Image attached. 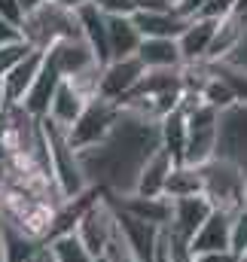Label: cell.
Segmentation results:
<instances>
[{
	"label": "cell",
	"instance_id": "d6a6232c",
	"mask_svg": "<svg viewBox=\"0 0 247 262\" xmlns=\"http://www.w3.org/2000/svg\"><path fill=\"white\" fill-rule=\"evenodd\" d=\"M58 3H61V6H67V9H73V12H76L79 6H86V3H92V0H58Z\"/></svg>",
	"mask_w": 247,
	"mask_h": 262
},
{
	"label": "cell",
	"instance_id": "277c9868",
	"mask_svg": "<svg viewBox=\"0 0 247 262\" xmlns=\"http://www.w3.org/2000/svg\"><path fill=\"white\" fill-rule=\"evenodd\" d=\"M119 116H122V107H119L116 101H107V98H101V95L89 98V104H86V110L79 113V119L67 128L70 146H73L76 152H86V149L101 146V143L110 137V131L116 128Z\"/></svg>",
	"mask_w": 247,
	"mask_h": 262
},
{
	"label": "cell",
	"instance_id": "d6986e66",
	"mask_svg": "<svg viewBox=\"0 0 247 262\" xmlns=\"http://www.w3.org/2000/svg\"><path fill=\"white\" fill-rule=\"evenodd\" d=\"M76 18H79V31H83V40L89 43V49L95 52L98 64L104 67L110 61V52H107V15L98 12L92 3L79 6L76 9Z\"/></svg>",
	"mask_w": 247,
	"mask_h": 262
},
{
	"label": "cell",
	"instance_id": "4fadbf2b",
	"mask_svg": "<svg viewBox=\"0 0 247 262\" xmlns=\"http://www.w3.org/2000/svg\"><path fill=\"white\" fill-rule=\"evenodd\" d=\"M217 25L220 21H214V18H189L186 31L177 37V49H180L183 64H201V61H208L211 43L217 37Z\"/></svg>",
	"mask_w": 247,
	"mask_h": 262
},
{
	"label": "cell",
	"instance_id": "d4e9b609",
	"mask_svg": "<svg viewBox=\"0 0 247 262\" xmlns=\"http://www.w3.org/2000/svg\"><path fill=\"white\" fill-rule=\"evenodd\" d=\"M229 250H235L238 256L247 253V204L232 213V235H229Z\"/></svg>",
	"mask_w": 247,
	"mask_h": 262
},
{
	"label": "cell",
	"instance_id": "f35d334b",
	"mask_svg": "<svg viewBox=\"0 0 247 262\" xmlns=\"http://www.w3.org/2000/svg\"><path fill=\"white\" fill-rule=\"evenodd\" d=\"M98 262H107V259H98Z\"/></svg>",
	"mask_w": 247,
	"mask_h": 262
},
{
	"label": "cell",
	"instance_id": "1f68e13d",
	"mask_svg": "<svg viewBox=\"0 0 247 262\" xmlns=\"http://www.w3.org/2000/svg\"><path fill=\"white\" fill-rule=\"evenodd\" d=\"M43 3H46V0H18V6H22V12H25V15H31V12H34V9H40Z\"/></svg>",
	"mask_w": 247,
	"mask_h": 262
},
{
	"label": "cell",
	"instance_id": "e0dca14e",
	"mask_svg": "<svg viewBox=\"0 0 247 262\" xmlns=\"http://www.w3.org/2000/svg\"><path fill=\"white\" fill-rule=\"evenodd\" d=\"M86 104H89V98L73 85V82H67L61 79L58 82V89H55V98H52V104H49V122L52 125H58V128H70L76 119H79V113L86 110Z\"/></svg>",
	"mask_w": 247,
	"mask_h": 262
},
{
	"label": "cell",
	"instance_id": "4dcf8cb0",
	"mask_svg": "<svg viewBox=\"0 0 247 262\" xmlns=\"http://www.w3.org/2000/svg\"><path fill=\"white\" fill-rule=\"evenodd\" d=\"M15 40H22V31H15L12 25H6V21L0 18V46H3V43H15Z\"/></svg>",
	"mask_w": 247,
	"mask_h": 262
},
{
	"label": "cell",
	"instance_id": "3957f363",
	"mask_svg": "<svg viewBox=\"0 0 247 262\" xmlns=\"http://www.w3.org/2000/svg\"><path fill=\"white\" fill-rule=\"evenodd\" d=\"M201 195L208 198L217 210H229L235 213L238 207H244V189H247V174L238 162H232L229 156H217L211 162H204L201 168Z\"/></svg>",
	"mask_w": 247,
	"mask_h": 262
},
{
	"label": "cell",
	"instance_id": "603a6c76",
	"mask_svg": "<svg viewBox=\"0 0 247 262\" xmlns=\"http://www.w3.org/2000/svg\"><path fill=\"white\" fill-rule=\"evenodd\" d=\"M40 250H43V244L31 241L28 235H22L3 223V262H34Z\"/></svg>",
	"mask_w": 247,
	"mask_h": 262
},
{
	"label": "cell",
	"instance_id": "ba28073f",
	"mask_svg": "<svg viewBox=\"0 0 247 262\" xmlns=\"http://www.w3.org/2000/svg\"><path fill=\"white\" fill-rule=\"evenodd\" d=\"M46 58L55 64V70L61 73V79H73L92 67H101L95 52L89 49V43L83 37H70V40H58L55 46L46 49Z\"/></svg>",
	"mask_w": 247,
	"mask_h": 262
},
{
	"label": "cell",
	"instance_id": "e575fe53",
	"mask_svg": "<svg viewBox=\"0 0 247 262\" xmlns=\"http://www.w3.org/2000/svg\"><path fill=\"white\" fill-rule=\"evenodd\" d=\"M9 104H6V98H3V85H0V116H3V110H6Z\"/></svg>",
	"mask_w": 247,
	"mask_h": 262
},
{
	"label": "cell",
	"instance_id": "d590c367",
	"mask_svg": "<svg viewBox=\"0 0 247 262\" xmlns=\"http://www.w3.org/2000/svg\"><path fill=\"white\" fill-rule=\"evenodd\" d=\"M0 262H3V220H0Z\"/></svg>",
	"mask_w": 247,
	"mask_h": 262
},
{
	"label": "cell",
	"instance_id": "8992f818",
	"mask_svg": "<svg viewBox=\"0 0 247 262\" xmlns=\"http://www.w3.org/2000/svg\"><path fill=\"white\" fill-rule=\"evenodd\" d=\"M113 210H116V232H119V238L125 241V247L134 253V259L137 262H156V250H159V241H162V232L165 229L150 226V223H140V220L122 213L119 207H113Z\"/></svg>",
	"mask_w": 247,
	"mask_h": 262
},
{
	"label": "cell",
	"instance_id": "ffe728a7",
	"mask_svg": "<svg viewBox=\"0 0 247 262\" xmlns=\"http://www.w3.org/2000/svg\"><path fill=\"white\" fill-rule=\"evenodd\" d=\"M134 58L143 64V70H180L183 67L177 40H153V37H143Z\"/></svg>",
	"mask_w": 247,
	"mask_h": 262
},
{
	"label": "cell",
	"instance_id": "cb8c5ba5",
	"mask_svg": "<svg viewBox=\"0 0 247 262\" xmlns=\"http://www.w3.org/2000/svg\"><path fill=\"white\" fill-rule=\"evenodd\" d=\"M46 253L52 256V262H98L83 244H79V238H76L73 232L55 238V241H49V244H46Z\"/></svg>",
	"mask_w": 247,
	"mask_h": 262
},
{
	"label": "cell",
	"instance_id": "9a60e30c",
	"mask_svg": "<svg viewBox=\"0 0 247 262\" xmlns=\"http://www.w3.org/2000/svg\"><path fill=\"white\" fill-rule=\"evenodd\" d=\"M131 21H134V28L140 31V37H153V40H177L186 31V25H189V18H183L177 9L134 12Z\"/></svg>",
	"mask_w": 247,
	"mask_h": 262
},
{
	"label": "cell",
	"instance_id": "4316f807",
	"mask_svg": "<svg viewBox=\"0 0 247 262\" xmlns=\"http://www.w3.org/2000/svg\"><path fill=\"white\" fill-rule=\"evenodd\" d=\"M92 6L104 15H134L137 0H92Z\"/></svg>",
	"mask_w": 247,
	"mask_h": 262
},
{
	"label": "cell",
	"instance_id": "836d02e7",
	"mask_svg": "<svg viewBox=\"0 0 247 262\" xmlns=\"http://www.w3.org/2000/svg\"><path fill=\"white\" fill-rule=\"evenodd\" d=\"M3 183H6V165L0 162V192H3Z\"/></svg>",
	"mask_w": 247,
	"mask_h": 262
},
{
	"label": "cell",
	"instance_id": "7402d4cb",
	"mask_svg": "<svg viewBox=\"0 0 247 262\" xmlns=\"http://www.w3.org/2000/svg\"><path fill=\"white\" fill-rule=\"evenodd\" d=\"M204 183H201V171L177 162L168 174V183H165V195L168 198H189V195H201Z\"/></svg>",
	"mask_w": 247,
	"mask_h": 262
},
{
	"label": "cell",
	"instance_id": "8d00e7d4",
	"mask_svg": "<svg viewBox=\"0 0 247 262\" xmlns=\"http://www.w3.org/2000/svg\"><path fill=\"white\" fill-rule=\"evenodd\" d=\"M43 262H52V256H49V253H46V247H43Z\"/></svg>",
	"mask_w": 247,
	"mask_h": 262
},
{
	"label": "cell",
	"instance_id": "484cf974",
	"mask_svg": "<svg viewBox=\"0 0 247 262\" xmlns=\"http://www.w3.org/2000/svg\"><path fill=\"white\" fill-rule=\"evenodd\" d=\"M28 52H31V46H28L25 40L3 43V46H0V79H3V76H6V73H9L15 64H18V61H22Z\"/></svg>",
	"mask_w": 247,
	"mask_h": 262
},
{
	"label": "cell",
	"instance_id": "6da1fadb",
	"mask_svg": "<svg viewBox=\"0 0 247 262\" xmlns=\"http://www.w3.org/2000/svg\"><path fill=\"white\" fill-rule=\"evenodd\" d=\"M40 128L46 137V149H49V165H52V180L58 186V192L67 198H76L83 192H89V177L83 171V162H79V152L70 146L67 140V131L52 125L49 119H40Z\"/></svg>",
	"mask_w": 247,
	"mask_h": 262
},
{
	"label": "cell",
	"instance_id": "f1b7e54d",
	"mask_svg": "<svg viewBox=\"0 0 247 262\" xmlns=\"http://www.w3.org/2000/svg\"><path fill=\"white\" fill-rule=\"evenodd\" d=\"M211 0H177V12L183 15V18H198L201 12H204V6H208Z\"/></svg>",
	"mask_w": 247,
	"mask_h": 262
},
{
	"label": "cell",
	"instance_id": "83f0119b",
	"mask_svg": "<svg viewBox=\"0 0 247 262\" xmlns=\"http://www.w3.org/2000/svg\"><path fill=\"white\" fill-rule=\"evenodd\" d=\"M0 18L6 25H12L15 31H22V21H25V12L18 6V0H0Z\"/></svg>",
	"mask_w": 247,
	"mask_h": 262
},
{
	"label": "cell",
	"instance_id": "ac0fdd59",
	"mask_svg": "<svg viewBox=\"0 0 247 262\" xmlns=\"http://www.w3.org/2000/svg\"><path fill=\"white\" fill-rule=\"evenodd\" d=\"M140 40L143 37L134 28L131 15H107V52H110V61L134 58Z\"/></svg>",
	"mask_w": 247,
	"mask_h": 262
},
{
	"label": "cell",
	"instance_id": "9c48e42d",
	"mask_svg": "<svg viewBox=\"0 0 247 262\" xmlns=\"http://www.w3.org/2000/svg\"><path fill=\"white\" fill-rule=\"evenodd\" d=\"M107 201L113 207H119L122 213L140 220V223H150V226H159V229H168L171 223V198L168 195H156V198H147V195H107Z\"/></svg>",
	"mask_w": 247,
	"mask_h": 262
},
{
	"label": "cell",
	"instance_id": "f546056e",
	"mask_svg": "<svg viewBox=\"0 0 247 262\" xmlns=\"http://www.w3.org/2000/svg\"><path fill=\"white\" fill-rule=\"evenodd\" d=\"M195 262H241L235 250H214V253H198Z\"/></svg>",
	"mask_w": 247,
	"mask_h": 262
},
{
	"label": "cell",
	"instance_id": "74e56055",
	"mask_svg": "<svg viewBox=\"0 0 247 262\" xmlns=\"http://www.w3.org/2000/svg\"><path fill=\"white\" fill-rule=\"evenodd\" d=\"M165 3H171V6H177V0H165Z\"/></svg>",
	"mask_w": 247,
	"mask_h": 262
},
{
	"label": "cell",
	"instance_id": "7a4b0ae2",
	"mask_svg": "<svg viewBox=\"0 0 247 262\" xmlns=\"http://www.w3.org/2000/svg\"><path fill=\"white\" fill-rule=\"evenodd\" d=\"M70 37H83L79 18H76L73 9L61 6L58 0H46L40 9H34L22 21V40L31 49H40V52H46L58 40H70Z\"/></svg>",
	"mask_w": 247,
	"mask_h": 262
},
{
	"label": "cell",
	"instance_id": "8fae6325",
	"mask_svg": "<svg viewBox=\"0 0 247 262\" xmlns=\"http://www.w3.org/2000/svg\"><path fill=\"white\" fill-rule=\"evenodd\" d=\"M58 82H61V73L55 70V64H52L49 58H43L40 73L34 76V82H31V89L25 92V98H22V104H18V107H22L28 116H34L37 122H40V119H46V116H49V104H52V98H55Z\"/></svg>",
	"mask_w": 247,
	"mask_h": 262
},
{
	"label": "cell",
	"instance_id": "44dd1931",
	"mask_svg": "<svg viewBox=\"0 0 247 262\" xmlns=\"http://www.w3.org/2000/svg\"><path fill=\"white\" fill-rule=\"evenodd\" d=\"M159 146H162L174 162H183V152H186V113L180 110V107L159 119Z\"/></svg>",
	"mask_w": 247,
	"mask_h": 262
},
{
	"label": "cell",
	"instance_id": "2e32d148",
	"mask_svg": "<svg viewBox=\"0 0 247 262\" xmlns=\"http://www.w3.org/2000/svg\"><path fill=\"white\" fill-rule=\"evenodd\" d=\"M43 58H46V52H40V49H31L18 64L12 67L3 79H0V85H3V98H6V104H22V98H25V92L31 89V82H34V76L40 73V67H43Z\"/></svg>",
	"mask_w": 247,
	"mask_h": 262
},
{
	"label": "cell",
	"instance_id": "7c38bea8",
	"mask_svg": "<svg viewBox=\"0 0 247 262\" xmlns=\"http://www.w3.org/2000/svg\"><path fill=\"white\" fill-rule=\"evenodd\" d=\"M174 165H177V162H174L162 146L153 149V152L143 159V165L137 168V177H134L131 192H134V195H147V198L165 195V183H168V174H171Z\"/></svg>",
	"mask_w": 247,
	"mask_h": 262
},
{
	"label": "cell",
	"instance_id": "5bb4252c",
	"mask_svg": "<svg viewBox=\"0 0 247 262\" xmlns=\"http://www.w3.org/2000/svg\"><path fill=\"white\" fill-rule=\"evenodd\" d=\"M229 235H232V213L229 210H211V216L201 223V229L192 235L189 250L198 253H214V250H229Z\"/></svg>",
	"mask_w": 247,
	"mask_h": 262
},
{
	"label": "cell",
	"instance_id": "52a82bcc",
	"mask_svg": "<svg viewBox=\"0 0 247 262\" xmlns=\"http://www.w3.org/2000/svg\"><path fill=\"white\" fill-rule=\"evenodd\" d=\"M143 64L137 58H119V61H107L101 67V82H98V95L107 101H125L131 95V89L140 82Z\"/></svg>",
	"mask_w": 247,
	"mask_h": 262
},
{
	"label": "cell",
	"instance_id": "30bf717a",
	"mask_svg": "<svg viewBox=\"0 0 247 262\" xmlns=\"http://www.w3.org/2000/svg\"><path fill=\"white\" fill-rule=\"evenodd\" d=\"M214 204L204 195H189V198H171V223H168V232L192 241V235L201 229V223L211 216Z\"/></svg>",
	"mask_w": 247,
	"mask_h": 262
},
{
	"label": "cell",
	"instance_id": "5b68a950",
	"mask_svg": "<svg viewBox=\"0 0 247 262\" xmlns=\"http://www.w3.org/2000/svg\"><path fill=\"white\" fill-rule=\"evenodd\" d=\"M113 232H116V210H113V204L107 201V195L98 198V201L79 216V223H76V229H73V235L79 238V244H83L95 259H104Z\"/></svg>",
	"mask_w": 247,
	"mask_h": 262
}]
</instances>
